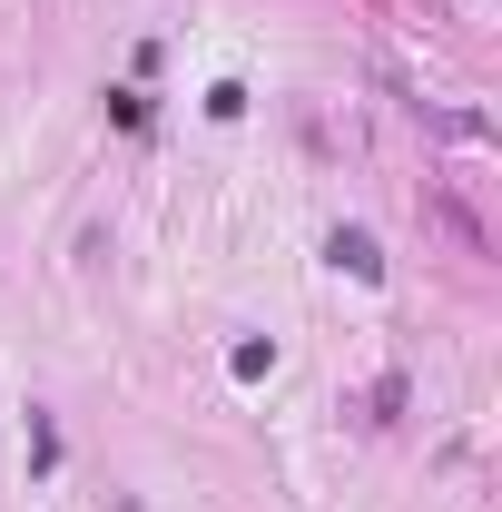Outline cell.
<instances>
[{
  "label": "cell",
  "mask_w": 502,
  "mask_h": 512,
  "mask_svg": "<svg viewBox=\"0 0 502 512\" xmlns=\"http://www.w3.org/2000/svg\"><path fill=\"white\" fill-rule=\"evenodd\" d=\"M325 256H335L345 276H365V286H375V276H384V247H375V237H365V227H335V247H325Z\"/></svg>",
  "instance_id": "6da1fadb"
}]
</instances>
